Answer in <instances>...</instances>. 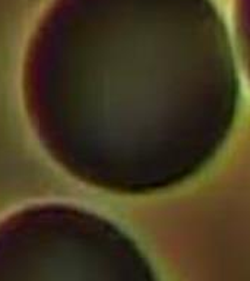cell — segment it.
<instances>
[{
  "label": "cell",
  "instance_id": "1",
  "mask_svg": "<svg viewBox=\"0 0 250 281\" xmlns=\"http://www.w3.org/2000/svg\"><path fill=\"white\" fill-rule=\"evenodd\" d=\"M29 76L78 82L81 177L148 193L203 169L237 113L228 31L211 0H55Z\"/></svg>",
  "mask_w": 250,
  "mask_h": 281
},
{
  "label": "cell",
  "instance_id": "2",
  "mask_svg": "<svg viewBox=\"0 0 250 281\" xmlns=\"http://www.w3.org/2000/svg\"><path fill=\"white\" fill-rule=\"evenodd\" d=\"M234 27L237 49L250 81V0H236Z\"/></svg>",
  "mask_w": 250,
  "mask_h": 281
}]
</instances>
